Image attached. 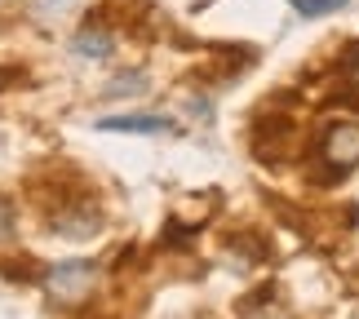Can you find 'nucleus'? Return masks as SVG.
<instances>
[{"label": "nucleus", "mask_w": 359, "mask_h": 319, "mask_svg": "<svg viewBox=\"0 0 359 319\" xmlns=\"http://www.w3.org/2000/svg\"><path fill=\"white\" fill-rule=\"evenodd\" d=\"M93 280H98V266L85 257H72V262H58V266H49L45 275V288L53 301H62V306H76V301L89 297Z\"/></svg>", "instance_id": "f257e3e1"}, {"label": "nucleus", "mask_w": 359, "mask_h": 319, "mask_svg": "<svg viewBox=\"0 0 359 319\" xmlns=\"http://www.w3.org/2000/svg\"><path fill=\"white\" fill-rule=\"evenodd\" d=\"M320 156L324 164H333V169H355L359 164V120H333L324 124L320 133Z\"/></svg>", "instance_id": "f03ea898"}, {"label": "nucleus", "mask_w": 359, "mask_h": 319, "mask_svg": "<svg viewBox=\"0 0 359 319\" xmlns=\"http://www.w3.org/2000/svg\"><path fill=\"white\" fill-rule=\"evenodd\" d=\"M98 129L102 133H177L173 129V120L169 116H107V120H98Z\"/></svg>", "instance_id": "7ed1b4c3"}, {"label": "nucleus", "mask_w": 359, "mask_h": 319, "mask_svg": "<svg viewBox=\"0 0 359 319\" xmlns=\"http://www.w3.org/2000/svg\"><path fill=\"white\" fill-rule=\"evenodd\" d=\"M111 49H116V40L107 27H85V32H76L72 40V53L80 62H98V58H111Z\"/></svg>", "instance_id": "20e7f679"}, {"label": "nucleus", "mask_w": 359, "mask_h": 319, "mask_svg": "<svg viewBox=\"0 0 359 319\" xmlns=\"http://www.w3.org/2000/svg\"><path fill=\"white\" fill-rule=\"evenodd\" d=\"M142 89H147V76L142 72H124L116 80H107L102 98H133V93H142Z\"/></svg>", "instance_id": "39448f33"}, {"label": "nucleus", "mask_w": 359, "mask_h": 319, "mask_svg": "<svg viewBox=\"0 0 359 319\" xmlns=\"http://www.w3.org/2000/svg\"><path fill=\"white\" fill-rule=\"evenodd\" d=\"M288 5H293L302 18H324V13H337L346 0H288Z\"/></svg>", "instance_id": "423d86ee"}, {"label": "nucleus", "mask_w": 359, "mask_h": 319, "mask_svg": "<svg viewBox=\"0 0 359 319\" xmlns=\"http://www.w3.org/2000/svg\"><path fill=\"white\" fill-rule=\"evenodd\" d=\"M76 5H80V0H36L32 9H36V18H62V13L76 9Z\"/></svg>", "instance_id": "0eeeda50"}, {"label": "nucleus", "mask_w": 359, "mask_h": 319, "mask_svg": "<svg viewBox=\"0 0 359 319\" xmlns=\"http://www.w3.org/2000/svg\"><path fill=\"white\" fill-rule=\"evenodd\" d=\"M9 231H13V209L9 200H0V240H9Z\"/></svg>", "instance_id": "6e6552de"}, {"label": "nucleus", "mask_w": 359, "mask_h": 319, "mask_svg": "<svg viewBox=\"0 0 359 319\" xmlns=\"http://www.w3.org/2000/svg\"><path fill=\"white\" fill-rule=\"evenodd\" d=\"M244 319H284V315H280V311H271V306H262V311H248Z\"/></svg>", "instance_id": "1a4fd4ad"}, {"label": "nucleus", "mask_w": 359, "mask_h": 319, "mask_svg": "<svg viewBox=\"0 0 359 319\" xmlns=\"http://www.w3.org/2000/svg\"><path fill=\"white\" fill-rule=\"evenodd\" d=\"M351 319H359V311H355V315H351Z\"/></svg>", "instance_id": "9d476101"}]
</instances>
